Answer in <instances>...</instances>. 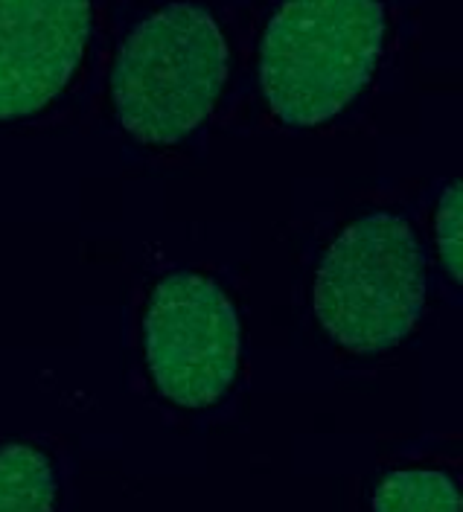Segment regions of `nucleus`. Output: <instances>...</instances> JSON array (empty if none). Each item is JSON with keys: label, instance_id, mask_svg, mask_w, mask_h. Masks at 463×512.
<instances>
[{"label": "nucleus", "instance_id": "nucleus-4", "mask_svg": "<svg viewBox=\"0 0 463 512\" xmlns=\"http://www.w3.org/2000/svg\"><path fill=\"white\" fill-rule=\"evenodd\" d=\"M143 352L158 393L201 411L231 390L239 370V318L231 297L196 271L164 277L143 315Z\"/></svg>", "mask_w": 463, "mask_h": 512}, {"label": "nucleus", "instance_id": "nucleus-7", "mask_svg": "<svg viewBox=\"0 0 463 512\" xmlns=\"http://www.w3.org/2000/svg\"><path fill=\"white\" fill-rule=\"evenodd\" d=\"M461 489L437 469H399L373 492V512H461Z\"/></svg>", "mask_w": 463, "mask_h": 512}, {"label": "nucleus", "instance_id": "nucleus-8", "mask_svg": "<svg viewBox=\"0 0 463 512\" xmlns=\"http://www.w3.org/2000/svg\"><path fill=\"white\" fill-rule=\"evenodd\" d=\"M434 239L443 259V268L455 283L463 280V190L461 181H449L440 201H437V219H434Z\"/></svg>", "mask_w": 463, "mask_h": 512}, {"label": "nucleus", "instance_id": "nucleus-2", "mask_svg": "<svg viewBox=\"0 0 463 512\" xmlns=\"http://www.w3.org/2000/svg\"><path fill=\"white\" fill-rule=\"evenodd\" d=\"M231 70L219 21L172 3L134 27L111 70L117 120L143 143L172 146L210 117Z\"/></svg>", "mask_w": 463, "mask_h": 512}, {"label": "nucleus", "instance_id": "nucleus-6", "mask_svg": "<svg viewBox=\"0 0 463 512\" xmlns=\"http://www.w3.org/2000/svg\"><path fill=\"white\" fill-rule=\"evenodd\" d=\"M56 475L33 446L0 448V512H53Z\"/></svg>", "mask_w": 463, "mask_h": 512}, {"label": "nucleus", "instance_id": "nucleus-3", "mask_svg": "<svg viewBox=\"0 0 463 512\" xmlns=\"http://www.w3.org/2000/svg\"><path fill=\"white\" fill-rule=\"evenodd\" d=\"M426 291V251L417 230L394 213H367L327 248L312 303L335 344L382 352L417 329Z\"/></svg>", "mask_w": 463, "mask_h": 512}, {"label": "nucleus", "instance_id": "nucleus-5", "mask_svg": "<svg viewBox=\"0 0 463 512\" xmlns=\"http://www.w3.org/2000/svg\"><path fill=\"white\" fill-rule=\"evenodd\" d=\"M91 30L85 0H0V120L30 117L62 94Z\"/></svg>", "mask_w": 463, "mask_h": 512}, {"label": "nucleus", "instance_id": "nucleus-1", "mask_svg": "<svg viewBox=\"0 0 463 512\" xmlns=\"http://www.w3.org/2000/svg\"><path fill=\"white\" fill-rule=\"evenodd\" d=\"M388 15L373 0H298L280 6L260 44V82L289 126H321L370 82Z\"/></svg>", "mask_w": 463, "mask_h": 512}]
</instances>
